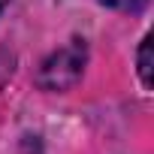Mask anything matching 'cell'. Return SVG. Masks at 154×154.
Returning <instances> with one entry per match:
<instances>
[{"label":"cell","instance_id":"obj_3","mask_svg":"<svg viewBox=\"0 0 154 154\" xmlns=\"http://www.w3.org/2000/svg\"><path fill=\"white\" fill-rule=\"evenodd\" d=\"M100 3L109 9H118V12H142L148 6V0H100Z\"/></svg>","mask_w":154,"mask_h":154},{"label":"cell","instance_id":"obj_2","mask_svg":"<svg viewBox=\"0 0 154 154\" xmlns=\"http://www.w3.org/2000/svg\"><path fill=\"white\" fill-rule=\"evenodd\" d=\"M148 51H151V36H145L142 45H139V75H142L145 88H151V57H148Z\"/></svg>","mask_w":154,"mask_h":154},{"label":"cell","instance_id":"obj_1","mask_svg":"<svg viewBox=\"0 0 154 154\" xmlns=\"http://www.w3.org/2000/svg\"><path fill=\"white\" fill-rule=\"evenodd\" d=\"M85 63H88V45H85V39H69L63 48L51 51L42 60V66L36 72V85L42 91H69L75 82L82 79Z\"/></svg>","mask_w":154,"mask_h":154},{"label":"cell","instance_id":"obj_4","mask_svg":"<svg viewBox=\"0 0 154 154\" xmlns=\"http://www.w3.org/2000/svg\"><path fill=\"white\" fill-rule=\"evenodd\" d=\"M6 3H9V0H0V12H3V6H6Z\"/></svg>","mask_w":154,"mask_h":154}]
</instances>
